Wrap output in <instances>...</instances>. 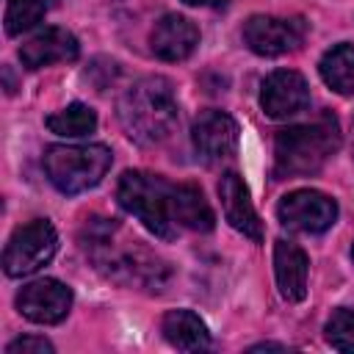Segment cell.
Returning <instances> with one entry per match:
<instances>
[{
	"label": "cell",
	"mask_w": 354,
	"mask_h": 354,
	"mask_svg": "<svg viewBox=\"0 0 354 354\" xmlns=\"http://www.w3.org/2000/svg\"><path fill=\"white\" fill-rule=\"evenodd\" d=\"M116 116L127 138H133L136 144H144V147L160 144L163 138L171 136L180 116L171 83L160 75L136 80L119 97Z\"/></svg>",
	"instance_id": "1"
},
{
	"label": "cell",
	"mask_w": 354,
	"mask_h": 354,
	"mask_svg": "<svg viewBox=\"0 0 354 354\" xmlns=\"http://www.w3.org/2000/svg\"><path fill=\"white\" fill-rule=\"evenodd\" d=\"M116 235L119 230L113 224H91L83 249L94 260V266L113 282L160 290L166 279V266L138 241H119Z\"/></svg>",
	"instance_id": "2"
},
{
	"label": "cell",
	"mask_w": 354,
	"mask_h": 354,
	"mask_svg": "<svg viewBox=\"0 0 354 354\" xmlns=\"http://www.w3.org/2000/svg\"><path fill=\"white\" fill-rule=\"evenodd\" d=\"M340 127L337 119L324 113L304 124H290L274 138V174L277 177H307L337 152Z\"/></svg>",
	"instance_id": "3"
},
{
	"label": "cell",
	"mask_w": 354,
	"mask_h": 354,
	"mask_svg": "<svg viewBox=\"0 0 354 354\" xmlns=\"http://www.w3.org/2000/svg\"><path fill=\"white\" fill-rule=\"evenodd\" d=\"M116 199L119 205L136 216L152 235L158 238H174L177 235V224H174V185L152 171H124L119 177L116 185Z\"/></svg>",
	"instance_id": "4"
},
{
	"label": "cell",
	"mask_w": 354,
	"mask_h": 354,
	"mask_svg": "<svg viewBox=\"0 0 354 354\" xmlns=\"http://www.w3.org/2000/svg\"><path fill=\"white\" fill-rule=\"evenodd\" d=\"M111 163L113 155L105 144H53L44 152L47 180L66 196L100 185Z\"/></svg>",
	"instance_id": "5"
},
{
	"label": "cell",
	"mask_w": 354,
	"mask_h": 354,
	"mask_svg": "<svg viewBox=\"0 0 354 354\" xmlns=\"http://www.w3.org/2000/svg\"><path fill=\"white\" fill-rule=\"evenodd\" d=\"M58 249V232L47 218H33L17 227L3 249V271L8 277L36 274L41 266L53 260Z\"/></svg>",
	"instance_id": "6"
},
{
	"label": "cell",
	"mask_w": 354,
	"mask_h": 354,
	"mask_svg": "<svg viewBox=\"0 0 354 354\" xmlns=\"http://www.w3.org/2000/svg\"><path fill=\"white\" fill-rule=\"evenodd\" d=\"M307 39V22L301 17L254 14L243 22V44L266 58L296 53Z\"/></svg>",
	"instance_id": "7"
},
{
	"label": "cell",
	"mask_w": 354,
	"mask_h": 354,
	"mask_svg": "<svg viewBox=\"0 0 354 354\" xmlns=\"http://www.w3.org/2000/svg\"><path fill=\"white\" fill-rule=\"evenodd\" d=\"M277 218L293 232H326L337 221V202L315 188H299L279 199Z\"/></svg>",
	"instance_id": "8"
},
{
	"label": "cell",
	"mask_w": 354,
	"mask_h": 354,
	"mask_svg": "<svg viewBox=\"0 0 354 354\" xmlns=\"http://www.w3.org/2000/svg\"><path fill=\"white\" fill-rule=\"evenodd\" d=\"M238 122L224 111H202L191 124V144L196 158H202L207 166H216L221 160H230L238 149Z\"/></svg>",
	"instance_id": "9"
},
{
	"label": "cell",
	"mask_w": 354,
	"mask_h": 354,
	"mask_svg": "<svg viewBox=\"0 0 354 354\" xmlns=\"http://www.w3.org/2000/svg\"><path fill=\"white\" fill-rule=\"evenodd\" d=\"M17 310L33 324H61L72 310V290L58 279H36L17 293Z\"/></svg>",
	"instance_id": "10"
},
{
	"label": "cell",
	"mask_w": 354,
	"mask_h": 354,
	"mask_svg": "<svg viewBox=\"0 0 354 354\" xmlns=\"http://www.w3.org/2000/svg\"><path fill=\"white\" fill-rule=\"evenodd\" d=\"M310 105V86L296 69H277L260 86V108L268 119H290Z\"/></svg>",
	"instance_id": "11"
},
{
	"label": "cell",
	"mask_w": 354,
	"mask_h": 354,
	"mask_svg": "<svg viewBox=\"0 0 354 354\" xmlns=\"http://www.w3.org/2000/svg\"><path fill=\"white\" fill-rule=\"evenodd\" d=\"M218 199H221V210H224V218L230 221L232 230H238L241 235L252 238L254 243L263 241V224H260V216L249 199V191H246V183L238 171H224L221 180H218Z\"/></svg>",
	"instance_id": "12"
},
{
	"label": "cell",
	"mask_w": 354,
	"mask_h": 354,
	"mask_svg": "<svg viewBox=\"0 0 354 354\" xmlns=\"http://www.w3.org/2000/svg\"><path fill=\"white\" fill-rule=\"evenodd\" d=\"M196 44H199V28L183 14H163L149 33L152 53L160 61H171V64L191 58Z\"/></svg>",
	"instance_id": "13"
},
{
	"label": "cell",
	"mask_w": 354,
	"mask_h": 354,
	"mask_svg": "<svg viewBox=\"0 0 354 354\" xmlns=\"http://www.w3.org/2000/svg\"><path fill=\"white\" fill-rule=\"evenodd\" d=\"M77 53H80V44H77L75 33H69L66 28L50 25L44 30H39L36 36H30L19 47V61L28 69H41V66H53V64H69L77 58Z\"/></svg>",
	"instance_id": "14"
},
{
	"label": "cell",
	"mask_w": 354,
	"mask_h": 354,
	"mask_svg": "<svg viewBox=\"0 0 354 354\" xmlns=\"http://www.w3.org/2000/svg\"><path fill=\"white\" fill-rule=\"evenodd\" d=\"M307 274H310V260L301 246L293 241L279 238L274 243V277L279 296L285 301H301L307 296Z\"/></svg>",
	"instance_id": "15"
},
{
	"label": "cell",
	"mask_w": 354,
	"mask_h": 354,
	"mask_svg": "<svg viewBox=\"0 0 354 354\" xmlns=\"http://www.w3.org/2000/svg\"><path fill=\"white\" fill-rule=\"evenodd\" d=\"M160 332L169 346L180 351H205L210 348L207 324L191 310H169L160 321Z\"/></svg>",
	"instance_id": "16"
},
{
	"label": "cell",
	"mask_w": 354,
	"mask_h": 354,
	"mask_svg": "<svg viewBox=\"0 0 354 354\" xmlns=\"http://www.w3.org/2000/svg\"><path fill=\"white\" fill-rule=\"evenodd\" d=\"M174 224L183 230H194V232H210L216 227V213L207 205L205 194L191 185V183H180L174 185Z\"/></svg>",
	"instance_id": "17"
},
{
	"label": "cell",
	"mask_w": 354,
	"mask_h": 354,
	"mask_svg": "<svg viewBox=\"0 0 354 354\" xmlns=\"http://www.w3.org/2000/svg\"><path fill=\"white\" fill-rule=\"evenodd\" d=\"M318 72H321V80L332 91L351 97L354 94V44L340 41L329 47L318 64Z\"/></svg>",
	"instance_id": "18"
},
{
	"label": "cell",
	"mask_w": 354,
	"mask_h": 354,
	"mask_svg": "<svg viewBox=\"0 0 354 354\" xmlns=\"http://www.w3.org/2000/svg\"><path fill=\"white\" fill-rule=\"evenodd\" d=\"M47 130L55 133V136H64V138H83L88 133L97 130V113L94 108L83 105V102H72L55 113L47 116Z\"/></svg>",
	"instance_id": "19"
},
{
	"label": "cell",
	"mask_w": 354,
	"mask_h": 354,
	"mask_svg": "<svg viewBox=\"0 0 354 354\" xmlns=\"http://www.w3.org/2000/svg\"><path fill=\"white\" fill-rule=\"evenodd\" d=\"M53 8V0H8L6 6V33L8 36H19L25 30H30L36 22H41V17Z\"/></svg>",
	"instance_id": "20"
},
{
	"label": "cell",
	"mask_w": 354,
	"mask_h": 354,
	"mask_svg": "<svg viewBox=\"0 0 354 354\" xmlns=\"http://www.w3.org/2000/svg\"><path fill=\"white\" fill-rule=\"evenodd\" d=\"M326 343L337 351H354V310L340 307L329 315L326 326H324Z\"/></svg>",
	"instance_id": "21"
},
{
	"label": "cell",
	"mask_w": 354,
	"mask_h": 354,
	"mask_svg": "<svg viewBox=\"0 0 354 354\" xmlns=\"http://www.w3.org/2000/svg\"><path fill=\"white\" fill-rule=\"evenodd\" d=\"M6 354H53V343L44 337H17L6 346Z\"/></svg>",
	"instance_id": "22"
},
{
	"label": "cell",
	"mask_w": 354,
	"mask_h": 354,
	"mask_svg": "<svg viewBox=\"0 0 354 354\" xmlns=\"http://www.w3.org/2000/svg\"><path fill=\"white\" fill-rule=\"evenodd\" d=\"M185 6H202V8H224L230 0H183Z\"/></svg>",
	"instance_id": "23"
},
{
	"label": "cell",
	"mask_w": 354,
	"mask_h": 354,
	"mask_svg": "<svg viewBox=\"0 0 354 354\" xmlns=\"http://www.w3.org/2000/svg\"><path fill=\"white\" fill-rule=\"evenodd\" d=\"M263 348H285V346H279V343H257V346H252L249 351H263Z\"/></svg>",
	"instance_id": "24"
},
{
	"label": "cell",
	"mask_w": 354,
	"mask_h": 354,
	"mask_svg": "<svg viewBox=\"0 0 354 354\" xmlns=\"http://www.w3.org/2000/svg\"><path fill=\"white\" fill-rule=\"evenodd\" d=\"M351 155H354V119H351Z\"/></svg>",
	"instance_id": "25"
},
{
	"label": "cell",
	"mask_w": 354,
	"mask_h": 354,
	"mask_svg": "<svg viewBox=\"0 0 354 354\" xmlns=\"http://www.w3.org/2000/svg\"><path fill=\"white\" fill-rule=\"evenodd\" d=\"M351 260H354V246H351Z\"/></svg>",
	"instance_id": "26"
}]
</instances>
